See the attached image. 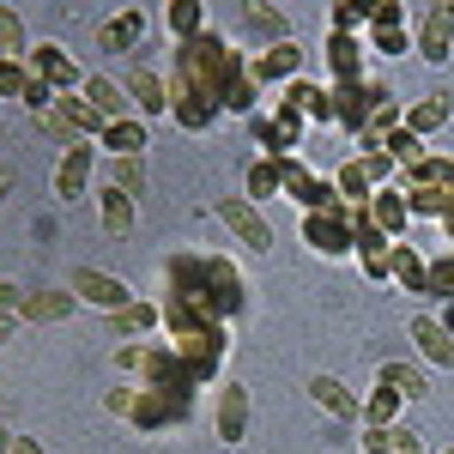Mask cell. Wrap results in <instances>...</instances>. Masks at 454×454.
Returning a JSON list of instances; mask_svg holds the SVG:
<instances>
[{"label": "cell", "instance_id": "obj_1", "mask_svg": "<svg viewBox=\"0 0 454 454\" xmlns=\"http://www.w3.org/2000/svg\"><path fill=\"white\" fill-rule=\"evenodd\" d=\"M158 279H164V303H182V309L218 321V327H231V321L248 309V285H243V273H237L231 254L176 248V254H164Z\"/></svg>", "mask_w": 454, "mask_h": 454}, {"label": "cell", "instance_id": "obj_2", "mask_svg": "<svg viewBox=\"0 0 454 454\" xmlns=\"http://www.w3.org/2000/svg\"><path fill=\"white\" fill-rule=\"evenodd\" d=\"M164 346L200 376V387L224 370V357H231V327H218L207 315L182 309V303H164Z\"/></svg>", "mask_w": 454, "mask_h": 454}, {"label": "cell", "instance_id": "obj_3", "mask_svg": "<svg viewBox=\"0 0 454 454\" xmlns=\"http://www.w3.org/2000/svg\"><path fill=\"white\" fill-rule=\"evenodd\" d=\"M115 370L140 387H170V394H194L200 387V376L164 340H128V346H115Z\"/></svg>", "mask_w": 454, "mask_h": 454}, {"label": "cell", "instance_id": "obj_4", "mask_svg": "<svg viewBox=\"0 0 454 454\" xmlns=\"http://www.w3.org/2000/svg\"><path fill=\"white\" fill-rule=\"evenodd\" d=\"M128 424L134 430H182L194 424V394H170V387H140L134 382V406H128Z\"/></svg>", "mask_w": 454, "mask_h": 454}, {"label": "cell", "instance_id": "obj_5", "mask_svg": "<svg viewBox=\"0 0 454 454\" xmlns=\"http://www.w3.org/2000/svg\"><path fill=\"white\" fill-rule=\"evenodd\" d=\"M351 224H357V212H351V207L303 212V248H309V254H321V261H351V254H357Z\"/></svg>", "mask_w": 454, "mask_h": 454}, {"label": "cell", "instance_id": "obj_6", "mask_svg": "<svg viewBox=\"0 0 454 454\" xmlns=\"http://www.w3.org/2000/svg\"><path fill=\"white\" fill-rule=\"evenodd\" d=\"M248 134L261 140V158H297L309 128H303V115L279 98V104H267L261 115H248Z\"/></svg>", "mask_w": 454, "mask_h": 454}, {"label": "cell", "instance_id": "obj_7", "mask_svg": "<svg viewBox=\"0 0 454 454\" xmlns=\"http://www.w3.org/2000/svg\"><path fill=\"white\" fill-rule=\"evenodd\" d=\"M327 91H333V134H351V140L370 128L376 104H382V98H394L382 79H364V85H327Z\"/></svg>", "mask_w": 454, "mask_h": 454}, {"label": "cell", "instance_id": "obj_8", "mask_svg": "<svg viewBox=\"0 0 454 454\" xmlns=\"http://www.w3.org/2000/svg\"><path fill=\"white\" fill-rule=\"evenodd\" d=\"M412 55L430 67H449L454 61V19L449 6H412Z\"/></svg>", "mask_w": 454, "mask_h": 454}, {"label": "cell", "instance_id": "obj_9", "mask_svg": "<svg viewBox=\"0 0 454 454\" xmlns=\"http://www.w3.org/2000/svg\"><path fill=\"white\" fill-rule=\"evenodd\" d=\"M67 291L85 303V309H98V315H121L128 303H134L128 279H115V273H104V267H73V273H67Z\"/></svg>", "mask_w": 454, "mask_h": 454}, {"label": "cell", "instance_id": "obj_10", "mask_svg": "<svg viewBox=\"0 0 454 454\" xmlns=\"http://www.w3.org/2000/svg\"><path fill=\"white\" fill-rule=\"evenodd\" d=\"M121 91H128L134 115H145V121L170 115V79L152 67V61H128V67H121Z\"/></svg>", "mask_w": 454, "mask_h": 454}, {"label": "cell", "instance_id": "obj_11", "mask_svg": "<svg viewBox=\"0 0 454 454\" xmlns=\"http://www.w3.org/2000/svg\"><path fill=\"white\" fill-rule=\"evenodd\" d=\"M285 164V200L303 212H327V207H346L340 200V188H333V176H315L303 158H279Z\"/></svg>", "mask_w": 454, "mask_h": 454}, {"label": "cell", "instance_id": "obj_12", "mask_svg": "<svg viewBox=\"0 0 454 454\" xmlns=\"http://www.w3.org/2000/svg\"><path fill=\"white\" fill-rule=\"evenodd\" d=\"M248 79L261 85V91H273V85H291V79H303V49L297 43H273V49H248Z\"/></svg>", "mask_w": 454, "mask_h": 454}, {"label": "cell", "instance_id": "obj_13", "mask_svg": "<svg viewBox=\"0 0 454 454\" xmlns=\"http://www.w3.org/2000/svg\"><path fill=\"white\" fill-rule=\"evenodd\" d=\"M98 158H104V152H98V145L85 140V145H67V152H61V158H55V200H85V194H91V176H98Z\"/></svg>", "mask_w": 454, "mask_h": 454}, {"label": "cell", "instance_id": "obj_14", "mask_svg": "<svg viewBox=\"0 0 454 454\" xmlns=\"http://www.w3.org/2000/svg\"><path fill=\"white\" fill-rule=\"evenodd\" d=\"M25 67L55 91V98H67V91H79L85 85V73H79V61H73L61 43H31V55H25Z\"/></svg>", "mask_w": 454, "mask_h": 454}, {"label": "cell", "instance_id": "obj_15", "mask_svg": "<svg viewBox=\"0 0 454 454\" xmlns=\"http://www.w3.org/2000/svg\"><path fill=\"white\" fill-rule=\"evenodd\" d=\"M212 212L231 224V237H237L243 248H261V254L273 248V224L261 218V207H254V200H243V194H224V200H212Z\"/></svg>", "mask_w": 454, "mask_h": 454}, {"label": "cell", "instance_id": "obj_16", "mask_svg": "<svg viewBox=\"0 0 454 454\" xmlns=\"http://www.w3.org/2000/svg\"><path fill=\"white\" fill-rule=\"evenodd\" d=\"M327 85H364L370 79V49H364V36H340L327 31Z\"/></svg>", "mask_w": 454, "mask_h": 454}, {"label": "cell", "instance_id": "obj_17", "mask_svg": "<svg viewBox=\"0 0 454 454\" xmlns=\"http://www.w3.org/2000/svg\"><path fill=\"white\" fill-rule=\"evenodd\" d=\"M145 31H152V12H145V6H121L115 19L98 25V49H104V55H134L145 43Z\"/></svg>", "mask_w": 454, "mask_h": 454}, {"label": "cell", "instance_id": "obj_18", "mask_svg": "<svg viewBox=\"0 0 454 454\" xmlns=\"http://www.w3.org/2000/svg\"><path fill=\"white\" fill-rule=\"evenodd\" d=\"M406 340L419 346V357L430 364V370H454V340H449V327L436 321V309L412 315V321H406Z\"/></svg>", "mask_w": 454, "mask_h": 454}, {"label": "cell", "instance_id": "obj_19", "mask_svg": "<svg viewBox=\"0 0 454 454\" xmlns=\"http://www.w3.org/2000/svg\"><path fill=\"white\" fill-rule=\"evenodd\" d=\"M212 430H218L224 449H237V442L248 436V387L243 382L218 387V400H212Z\"/></svg>", "mask_w": 454, "mask_h": 454}, {"label": "cell", "instance_id": "obj_20", "mask_svg": "<svg viewBox=\"0 0 454 454\" xmlns=\"http://www.w3.org/2000/svg\"><path fill=\"white\" fill-rule=\"evenodd\" d=\"M73 309H79V297H73L67 285H43V291H25L19 297V321H36V327H55Z\"/></svg>", "mask_w": 454, "mask_h": 454}, {"label": "cell", "instance_id": "obj_21", "mask_svg": "<svg viewBox=\"0 0 454 454\" xmlns=\"http://www.w3.org/2000/svg\"><path fill=\"white\" fill-rule=\"evenodd\" d=\"M279 98L303 115V128H333V91H327V85H315V79H291Z\"/></svg>", "mask_w": 454, "mask_h": 454}, {"label": "cell", "instance_id": "obj_22", "mask_svg": "<svg viewBox=\"0 0 454 454\" xmlns=\"http://www.w3.org/2000/svg\"><path fill=\"white\" fill-rule=\"evenodd\" d=\"M387 279L400 285L406 297H430V261H424L419 243H394V254H387Z\"/></svg>", "mask_w": 454, "mask_h": 454}, {"label": "cell", "instance_id": "obj_23", "mask_svg": "<svg viewBox=\"0 0 454 454\" xmlns=\"http://www.w3.org/2000/svg\"><path fill=\"white\" fill-rule=\"evenodd\" d=\"M164 327V303H152V297H134L121 315H109V333H115V346H128V340H152Z\"/></svg>", "mask_w": 454, "mask_h": 454}, {"label": "cell", "instance_id": "obj_24", "mask_svg": "<svg viewBox=\"0 0 454 454\" xmlns=\"http://www.w3.org/2000/svg\"><path fill=\"white\" fill-rule=\"evenodd\" d=\"M364 218L382 231L387 243H406V224H412V207H406V194L400 188H376V200L364 207Z\"/></svg>", "mask_w": 454, "mask_h": 454}, {"label": "cell", "instance_id": "obj_25", "mask_svg": "<svg viewBox=\"0 0 454 454\" xmlns=\"http://www.w3.org/2000/svg\"><path fill=\"white\" fill-rule=\"evenodd\" d=\"M449 121H454V98H449V91H424V98L406 104V134H419V140L442 134Z\"/></svg>", "mask_w": 454, "mask_h": 454}, {"label": "cell", "instance_id": "obj_26", "mask_svg": "<svg viewBox=\"0 0 454 454\" xmlns=\"http://www.w3.org/2000/svg\"><path fill=\"white\" fill-rule=\"evenodd\" d=\"M145 145H152V121L145 115H121V121L104 128L98 152H109V158H145Z\"/></svg>", "mask_w": 454, "mask_h": 454}, {"label": "cell", "instance_id": "obj_27", "mask_svg": "<svg viewBox=\"0 0 454 454\" xmlns=\"http://www.w3.org/2000/svg\"><path fill=\"white\" fill-rule=\"evenodd\" d=\"M237 31H243L248 43H261V49H273V43H291V25H285L279 6H243ZM243 36H237V43H243Z\"/></svg>", "mask_w": 454, "mask_h": 454}, {"label": "cell", "instance_id": "obj_28", "mask_svg": "<svg viewBox=\"0 0 454 454\" xmlns=\"http://www.w3.org/2000/svg\"><path fill=\"white\" fill-rule=\"evenodd\" d=\"M376 387H394L400 400H430V376H424L412 357H387V364H376Z\"/></svg>", "mask_w": 454, "mask_h": 454}, {"label": "cell", "instance_id": "obj_29", "mask_svg": "<svg viewBox=\"0 0 454 454\" xmlns=\"http://www.w3.org/2000/svg\"><path fill=\"white\" fill-rule=\"evenodd\" d=\"M309 400L321 406V412L346 419V424H357V412H364V394H351L340 376H309Z\"/></svg>", "mask_w": 454, "mask_h": 454}, {"label": "cell", "instance_id": "obj_30", "mask_svg": "<svg viewBox=\"0 0 454 454\" xmlns=\"http://www.w3.org/2000/svg\"><path fill=\"white\" fill-rule=\"evenodd\" d=\"M85 104L98 109L104 121H121V115H134V104H128V91H121V79H109V73H85Z\"/></svg>", "mask_w": 454, "mask_h": 454}, {"label": "cell", "instance_id": "obj_31", "mask_svg": "<svg viewBox=\"0 0 454 454\" xmlns=\"http://www.w3.org/2000/svg\"><path fill=\"white\" fill-rule=\"evenodd\" d=\"M170 121L182 134H212V128L224 121V109H212L207 98H194V91H170Z\"/></svg>", "mask_w": 454, "mask_h": 454}, {"label": "cell", "instance_id": "obj_32", "mask_svg": "<svg viewBox=\"0 0 454 454\" xmlns=\"http://www.w3.org/2000/svg\"><path fill=\"white\" fill-rule=\"evenodd\" d=\"M279 194H285V164L279 158H254L243 170V200L261 207V200H279Z\"/></svg>", "mask_w": 454, "mask_h": 454}, {"label": "cell", "instance_id": "obj_33", "mask_svg": "<svg viewBox=\"0 0 454 454\" xmlns=\"http://www.w3.org/2000/svg\"><path fill=\"white\" fill-rule=\"evenodd\" d=\"M400 419H406V400H400L394 387H370V394H364V412H357L364 430H387V424H400Z\"/></svg>", "mask_w": 454, "mask_h": 454}, {"label": "cell", "instance_id": "obj_34", "mask_svg": "<svg viewBox=\"0 0 454 454\" xmlns=\"http://www.w3.org/2000/svg\"><path fill=\"white\" fill-rule=\"evenodd\" d=\"M164 31H170V43H194L207 31V6L200 0H170L164 6Z\"/></svg>", "mask_w": 454, "mask_h": 454}, {"label": "cell", "instance_id": "obj_35", "mask_svg": "<svg viewBox=\"0 0 454 454\" xmlns=\"http://www.w3.org/2000/svg\"><path fill=\"white\" fill-rule=\"evenodd\" d=\"M98 224H104L109 237H128V231H134V194H121V188L104 182V194H98Z\"/></svg>", "mask_w": 454, "mask_h": 454}, {"label": "cell", "instance_id": "obj_36", "mask_svg": "<svg viewBox=\"0 0 454 454\" xmlns=\"http://www.w3.org/2000/svg\"><path fill=\"white\" fill-rule=\"evenodd\" d=\"M333 188H340V200H346L351 212H364L370 200H376V182L364 176V164H357V158H346V164L333 170Z\"/></svg>", "mask_w": 454, "mask_h": 454}, {"label": "cell", "instance_id": "obj_37", "mask_svg": "<svg viewBox=\"0 0 454 454\" xmlns=\"http://www.w3.org/2000/svg\"><path fill=\"white\" fill-rule=\"evenodd\" d=\"M364 49H370V55H387V61H394V55H412V19H406V25H370V31H364Z\"/></svg>", "mask_w": 454, "mask_h": 454}, {"label": "cell", "instance_id": "obj_38", "mask_svg": "<svg viewBox=\"0 0 454 454\" xmlns=\"http://www.w3.org/2000/svg\"><path fill=\"white\" fill-rule=\"evenodd\" d=\"M382 152L394 158V170H419L424 158H430V145H424L419 134H406V121H400V128H394V134L382 140Z\"/></svg>", "mask_w": 454, "mask_h": 454}, {"label": "cell", "instance_id": "obj_39", "mask_svg": "<svg viewBox=\"0 0 454 454\" xmlns=\"http://www.w3.org/2000/svg\"><path fill=\"white\" fill-rule=\"evenodd\" d=\"M0 55H6V61H25V55H31V31H25V19H19V6H0Z\"/></svg>", "mask_w": 454, "mask_h": 454}, {"label": "cell", "instance_id": "obj_40", "mask_svg": "<svg viewBox=\"0 0 454 454\" xmlns=\"http://www.w3.org/2000/svg\"><path fill=\"white\" fill-rule=\"evenodd\" d=\"M36 73L25 67V61H0V104H19L25 109V91H31Z\"/></svg>", "mask_w": 454, "mask_h": 454}, {"label": "cell", "instance_id": "obj_41", "mask_svg": "<svg viewBox=\"0 0 454 454\" xmlns=\"http://www.w3.org/2000/svg\"><path fill=\"white\" fill-rule=\"evenodd\" d=\"M327 31H340V36H364V31H370V6H357V0H340V6L327 12Z\"/></svg>", "mask_w": 454, "mask_h": 454}, {"label": "cell", "instance_id": "obj_42", "mask_svg": "<svg viewBox=\"0 0 454 454\" xmlns=\"http://www.w3.org/2000/svg\"><path fill=\"white\" fill-rule=\"evenodd\" d=\"M109 188H121V194H134V200H140V188H145V158H109Z\"/></svg>", "mask_w": 454, "mask_h": 454}, {"label": "cell", "instance_id": "obj_43", "mask_svg": "<svg viewBox=\"0 0 454 454\" xmlns=\"http://www.w3.org/2000/svg\"><path fill=\"white\" fill-rule=\"evenodd\" d=\"M128 406H134V382H115L104 394V412H115V419H128Z\"/></svg>", "mask_w": 454, "mask_h": 454}, {"label": "cell", "instance_id": "obj_44", "mask_svg": "<svg viewBox=\"0 0 454 454\" xmlns=\"http://www.w3.org/2000/svg\"><path fill=\"white\" fill-rule=\"evenodd\" d=\"M19 297H25L19 285H6V279H0V315H19Z\"/></svg>", "mask_w": 454, "mask_h": 454}, {"label": "cell", "instance_id": "obj_45", "mask_svg": "<svg viewBox=\"0 0 454 454\" xmlns=\"http://www.w3.org/2000/svg\"><path fill=\"white\" fill-rule=\"evenodd\" d=\"M12 454H49V449H43L36 436H12Z\"/></svg>", "mask_w": 454, "mask_h": 454}, {"label": "cell", "instance_id": "obj_46", "mask_svg": "<svg viewBox=\"0 0 454 454\" xmlns=\"http://www.w3.org/2000/svg\"><path fill=\"white\" fill-rule=\"evenodd\" d=\"M12 327H19V315H0V351H6V340H12Z\"/></svg>", "mask_w": 454, "mask_h": 454}, {"label": "cell", "instance_id": "obj_47", "mask_svg": "<svg viewBox=\"0 0 454 454\" xmlns=\"http://www.w3.org/2000/svg\"><path fill=\"white\" fill-rule=\"evenodd\" d=\"M436 321L449 327V340H454V303H442V309H436Z\"/></svg>", "mask_w": 454, "mask_h": 454}, {"label": "cell", "instance_id": "obj_48", "mask_svg": "<svg viewBox=\"0 0 454 454\" xmlns=\"http://www.w3.org/2000/svg\"><path fill=\"white\" fill-rule=\"evenodd\" d=\"M442 237H449V248H454V212H449V218H442Z\"/></svg>", "mask_w": 454, "mask_h": 454}, {"label": "cell", "instance_id": "obj_49", "mask_svg": "<svg viewBox=\"0 0 454 454\" xmlns=\"http://www.w3.org/2000/svg\"><path fill=\"white\" fill-rule=\"evenodd\" d=\"M6 194H12V176H6V170H0V200H6Z\"/></svg>", "mask_w": 454, "mask_h": 454}, {"label": "cell", "instance_id": "obj_50", "mask_svg": "<svg viewBox=\"0 0 454 454\" xmlns=\"http://www.w3.org/2000/svg\"><path fill=\"white\" fill-rule=\"evenodd\" d=\"M0 140H6V121H0Z\"/></svg>", "mask_w": 454, "mask_h": 454}, {"label": "cell", "instance_id": "obj_51", "mask_svg": "<svg viewBox=\"0 0 454 454\" xmlns=\"http://www.w3.org/2000/svg\"><path fill=\"white\" fill-rule=\"evenodd\" d=\"M449 19H454V0H449Z\"/></svg>", "mask_w": 454, "mask_h": 454}, {"label": "cell", "instance_id": "obj_52", "mask_svg": "<svg viewBox=\"0 0 454 454\" xmlns=\"http://www.w3.org/2000/svg\"><path fill=\"white\" fill-rule=\"evenodd\" d=\"M442 454H454V442H449V449H442Z\"/></svg>", "mask_w": 454, "mask_h": 454}, {"label": "cell", "instance_id": "obj_53", "mask_svg": "<svg viewBox=\"0 0 454 454\" xmlns=\"http://www.w3.org/2000/svg\"><path fill=\"white\" fill-rule=\"evenodd\" d=\"M0 61H6V55H0Z\"/></svg>", "mask_w": 454, "mask_h": 454}]
</instances>
